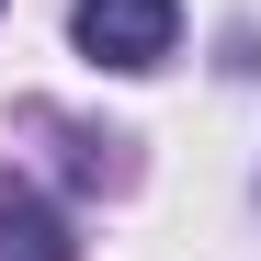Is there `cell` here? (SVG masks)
<instances>
[{
    "mask_svg": "<svg viewBox=\"0 0 261 261\" xmlns=\"http://www.w3.org/2000/svg\"><path fill=\"white\" fill-rule=\"evenodd\" d=\"M80 57H102L114 80H148L170 46H182V0H68Z\"/></svg>",
    "mask_w": 261,
    "mask_h": 261,
    "instance_id": "obj_1",
    "label": "cell"
},
{
    "mask_svg": "<svg viewBox=\"0 0 261 261\" xmlns=\"http://www.w3.org/2000/svg\"><path fill=\"white\" fill-rule=\"evenodd\" d=\"M0 261H68L46 193H23V182H0Z\"/></svg>",
    "mask_w": 261,
    "mask_h": 261,
    "instance_id": "obj_2",
    "label": "cell"
}]
</instances>
